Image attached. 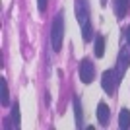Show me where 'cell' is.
<instances>
[{
    "mask_svg": "<svg viewBox=\"0 0 130 130\" xmlns=\"http://www.w3.org/2000/svg\"><path fill=\"white\" fill-rule=\"evenodd\" d=\"M76 20L82 27L84 41H91V25H89V2L87 0H76Z\"/></svg>",
    "mask_w": 130,
    "mask_h": 130,
    "instance_id": "1",
    "label": "cell"
},
{
    "mask_svg": "<svg viewBox=\"0 0 130 130\" xmlns=\"http://www.w3.org/2000/svg\"><path fill=\"white\" fill-rule=\"evenodd\" d=\"M62 39H64V14L58 12L54 18L53 25H51V47L54 53H58L62 47Z\"/></svg>",
    "mask_w": 130,
    "mask_h": 130,
    "instance_id": "2",
    "label": "cell"
},
{
    "mask_svg": "<svg viewBox=\"0 0 130 130\" xmlns=\"http://www.w3.org/2000/svg\"><path fill=\"white\" fill-rule=\"evenodd\" d=\"M78 74H80V80L84 84H91L95 80V66L89 58H84L80 62V68H78Z\"/></svg>",
    "mask_w": 130,
    "mask_h": 130,
    "instance_id": "3",
    "label": "cell"
},
{
    "mask_svg": "<svg viewBox=\"0 0 130 130\" xmlns=\"http://www.w3.org/2000/svg\"><path fill=\"white\" fill-rule=\"evenodd\" d=\"M119 82L120 80H119V76H117V72H113V70H105L103 74H101V86H103L107 95H113L115 93V87H117Z\"/></svg>",
    "mask_w": 130,
    "mask_h": 130,
    "instance_id": "4",
    "label": "cell"
},
{
    "mask_svg": "<svg viewBox=\"0 0 130 130\" xmlns=\"http://www.w3.org/2000/svg\"><path fill=\"white\" fill-rule=\"evenodd\" d=\"M130 66V47H126V49H122L120 51V54H119V60H117V76H119V80L122 76H124V72H126V68Z\"/></svg>",
    "mask_w": 130,
    "mask_h": 130,
    "instance_id": "5",
    "label": "cell"
},
{
    "mask_svg": "<svg viewBox=\"0 0 130 130\" xmlns=\"http://www.w3.org/2000/svg\"><path fill=\"white\" fill-rule=\"evenodd\" d=\"M109 119H111V111H109V107L105 103H99L97 105V120L101 122V126H107Z\"/></svg>",
    "mask_w": 130,
    "mask_h": 130,
    "instance_id": "6",
    "label": "cell"
},
{
    "mask_svg": "<svg viewBox=\"0 0 130 130\" xmlns=\"http://www.w3.org/2000/svg\"><path fill=\"white\" fill-rule=\"evenodd\" d=\"M128 6H130V0H115V16H117V20H122L126 16Z\"/></svg>",
    "mask_w": 130,
    "mask_h": 130,
    "instance_id": "7",
    "label": "cell"
},
{
    "mask_svg": "<svg viewBox=\"0 0 130 130\" xmlns=\"http://www.w3.org/2000/svg\"><path fill=\"white\" fill-rule=\"evenodd\" d=\"M74 115H76V126L82 128L84 126V111H82L80 97H74Z\"/></svg>",
    "mask_w": 130,
    "mask_h": 130,
    "instance_id": "8",
    "label": "cell"
},
{
    "mask_svg": "<svg viewBox=\"0 0 130 130\" xmlns=\"http://www.w3.org/2000/svg\"><path fill=\"white\" fill-rule=\"evenodd\" d=\"M119 126L122 130L130 128V111H128V109H122V111H120V115H119Z\"/></svg>",
    "mask_w": 130,
    "mask_h": 130,
    "instance_id": "9",
    "label": "cell"
},
{
    "mask_svg": "<svg viewBox=\"0 0 130 130\" xmlns=\"http://www.w3.org/2000/svg\"><path fill=\"white\" fill-rule=\"evenodd\" d=\"M0 103L8 107V84L4 78H0Z\"/></svg>",
    "mask_w": 130,
    "mask_h": 130,
    "instance_id": "10",
    "label": "cell"
},
{
    "mask_svg": "<svg viewBox=\"0 0 130 130\" xmlns=\"http://www.w3.org/2000/svg\"><path fill=\"white\" fill-rule=\"evenodd\" d=\"M103 54H105V37L103 35H97L95 37V56L101 58Z\"/></svg>",
    "mask_w": 130,
    "mask_h": 130,
    "instance_id": "11",
    "label": "cell"
},
{
    "mask_svg": "<svg viewBox=\"0 0 130 130\" xmlns=\"http://www.w3.org/2000/svg\"><path fill=\"white\" fill-rule=\"evenodd\" d=\"M12 120H14V128H20V105L14 103L12 107Z\"/></svg>",
    "mask_w": 130,
    "mask_h": 130,
    "instance_id": "12",
    "label": "cell"
},
{
    "mask_svg": "<svg viewBox=\"0 0 130 130\" xmlns=\"http://www.w3.org/2000/svg\"><path fill=\"white\" fill-rule=\"evenodd\" d=\"M47 2H49V0H37V8H39V12H45V8H47Z\"/></svg>",
    "mask_w": 130,
    "mask_h": 130,
    "instance_id": "13",
    "label": "cell"
},
{
    "mask_svg": "<svg viewBox=\"0 0 130 130\" xmlns=\"http://www.w3.org/2000/svg\"><path fill=\"white\" fill-rule=\"evenodd\" d=\"M124 35H126V47H130V25L126 27V33H124Z\"/></svg>",
    "mask_w": 130,
    "mask_h": 130,
    "instance_id": "14",
    "label": "cell"
},
{
    "mask_svg": "<svg viewBox=\"0 0 130 130\" xmlns=\"http://www.w3.org/2000/svg\"><path fill=\"white\" fill-rule=\"evenodd\" d=\"M105 4H107V0H101V6H105Z\"/></svg>",
    "mask_w": 130,
    "mask_h": 130,
    "instance_id": "15",
    "label": "cell"
}]
</instances>
